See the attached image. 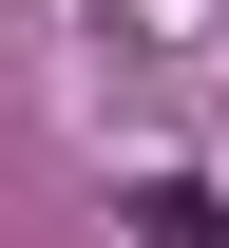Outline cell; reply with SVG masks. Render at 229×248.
Here are the masks:
<instances>
[{
  "label": "cell",
  "mask_w": 229,
  "mask_h": 248,
  "mask_svg": "<svg viewBox=\"0 0 229 248\" xmlns=\"http://www.w3.org/2000/svg\"><path fill=\"white\" fill-rule=\"evenodd\" d=\"M210 229H229V210H210L191 172H134V248H210Z\"/></svg>",
  "instance_id": "1"
}]
</instances>
